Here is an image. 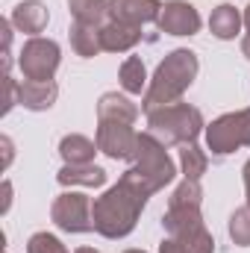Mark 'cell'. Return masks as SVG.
I'll list each match as a JSON object with an SVG mask.
<instances>
[{
	"label": "cell",
	"mask_w": 250,
	"mask_h": 253,
	"mask_svg": "<svg viewBox=\"0 0 250 253\" xmlns=\"http://www.w3.org/2000/svg\"><path fill=\"white\" fill-rule=\"evenodd\" d=\"M144 203H147V194L121 177L118 186H112L103 197L91 203L94 230L106 239H124L126 233H132Z\"/></svg>",
	"instance_id": "1"
},
{
	"label": "cell",
	"mask_w": 250,
	"mask_h": 253,
	"mask_svg": "<svg viewBox=\"0 0 250 253\" xmlns=\"http://www.w3.org/2000/svg\"><path fill=\"white\" fill-rule=\"evenodd\" d=\"M194 77H197V56L191 50H183L180 47V50L168 53L165 62H159L153 80H150V88L144 94L141 109L150 115L156 109H165V106L180 103L183 91L194 83Z\"/></svg>",
	"instance_id": "2"
},
{
	"label": "cell",
	"mask_w": 250,
	"mask_h": 253,
	"mask_svg": "<svg viewBox=\"0 0 250 253\" xmlns=\"http://www.w3.org/2000/svg\"><path fill=\"white\" fill-rule=\"evenodd\" d=\"M126 183H132L135 189H141L147 197L153 191L165 189L174 180V162L165 150V144L159 138H153L150 132H138V144L132 153V168L124 174Z\"/></svg>",
	"instance_id": "3"
},
{
	"label": "cell",
	"mask_w": 250,
	"mask_h": 253,
	"mask_svg": "<svg viewBox=\"0 0 250 253\" xmlns=\"http://www.w3.org/2000/svg\"><path fill=\"white\" fill-rule=\"evenodd\" d=\"M147 124H150L147 132L153 138H159L165 147H171V144H191L200 135V129H203V115H200L197 106L174 103V106L150 112Z\"/></svg>",
	"instance_id": "4"
},
{
	"label": "cell",
	"mask_w": 250,
	"mask_h": 253,
	"mask_svg": "<svg viewBox=\"0 0 250 253\" xmlns=\"http://www.w3.org/2000/svg\"><path fill=\"white\" fill-rule=\"evenodd\" d=\"M206 141H209V150L218 156H227L239 147H250V109L230 112L212 121V126L206 129Z\"/></svg>",
	"instance_id": "5"
},
{
	"label": "cell",
	"mask_w": 250,
	"mask_h": 253,
	"mask_svg": "<svg viewBox=\"0 0 250 253\" xmlns=\"http://www.w3.org/2000/svg\"><path fill=\"white\" fill-rule=\"evenodd\" d=\"M53 224L65 233H88L94 230V218H91V200L80 191H65L53 200L50 209Z\"/></svg>",
	"instance_id": "6"
},
{
	"label": "cell",
	"mask_w": 250,
	"mask_h": 253,
	"mask_svg": "<svg viewBox=\"0 0 250 253\" xmlns=\"http://www.w3.org/2000/svg\"><path fill=\"white\" fill-rule=\"evenodd\" d=\"M56 68H59V44L56 42L33 36L24 44V50H21L24 80H53Z\"/></svg>",
	"instance_id": "7"
},
{
	"label": "cell",
	"mask_w": 250,
	"mask_h": 253,
	"mask_svg": "<svg viewBox=\"0 0 250 253\" xmlns=\"http://www.w3.org/2000/svg\"><path fill=\"white\" fill-rule=\"evenodd\" d=\"M97 147L112 156V159H132L135 144H138V132L132 124H121V121H97Z\"/></svg>",
	"instance_id": "8"
},
{
	"label": "cell",
	"mask_w": 250,
	"mask_h": 253,
	"mask_svg": "<svg viewBox=\"0 0 250 253\" xmlns=\"http://www.w3.org/2000/svg\"><path fill=\"white\" fill-rule=\"evenodd\" d=\"M159 30L168 33V36H194L200 30V15L197 9L186 3V0H174V3H165L162 12H159Z\"/></svg>",
	"instance_id": "9"
},
{
	"label": "cell",
	"mask_w": 250,
	"mask_h": 253,
	"mask_svg": "<svg viewBox=\"0 0 250 253\" xmlns=\"http://www.w3.org/2000/svg\"><path fill=\"white\" fill-rule=\"evenodd\" d=\"M159 12H162L159 0H109V18L132 27L159 21Z\"/></svg>",
	"instance_id": "10"
},
{
	"label": "cell",
	"mask_w": 250,
	"mask_h": 253,
	"mask_svg": "<svg viewBox=\"0 0 250 253\" xmlns=\"http://www.w3.org/2000/svg\"><path fill=\"white\" fill-rule=\"evenodd\" d=\"M56 83L53 80H24L18 83V103H24L33 112H44L56 103Z\"/></svg>",
	"instance_id": "11"
},
{
	"label": "cell",
	"mask_w": 250,
	"mask_h": 253,
	"mask_svg": "<svg viewBox=\"0 0 250 253\" xmlns=\"http://www.w3.org/2000/svg\"><path fill=\"white\" fill-rule=\"evenodd\" d=\"M138 39H141V27H132V24H121V21L109 18L100 27V44L109 53H124V50L138 44Z\"/></svg>",
	"instance_id": "12"
},
{
	"label": "cell",
	"mask_w": 250,
	"mask_h": 253,
	"mask_svg": "<svg viewBox=\"0 0 250 253\" xmlns=\"http://www.w3.org/2000/svg\"><path fill=\"white\" fill-rule=\"evenodd\" d=\"M162 227L168 236H188L206 230L200 206H168V212L162 215Z\"/></svg>",
	"instance_id": "13"
},
{
	"label": "cell",
	"mask_w": 250,
	"mask_h": 253,
	"mask_svg": "<svg viewBox=\"0 0 250 253\" xmlns=\"http://www.w3.org/2000/svg\"><path fill=\"white\" fill-rule=\"evenodd\" d=\"M50 15L44 9V3L39 0H27V3H18L15 12H12V24L21 30V33H30V36H39L44 27H47Z\"/></svg>",
	"instance_id": "14"
},
{
	"label": "cell",
	"mask_w": 250,
	"mask_h": 253,
	"mask_svg": "<svg viewBox=\"0 0 250 253\" xmlns=\"http://www.w3.org/2000/svg\"><path fill=\"white\" fill-rule=\"evenodd\" d=\"M138 106L129 103L124 94H103L97 103V121H121V124H135Z\"/></svg>",
	"instance_id": "15"
},
{
	"label": "cell",
	"mask_w": 250,
	"mask_h": 253,
	"mask_svg": "<svg viewBox=\"0 0 250 253\" xmlns=\"http://www.w3.org/2000/svg\"><path fill=\"white\" fill-rule=\"evenodd\" d=\"M212 251H215V242L206 230L188 233V236H168L159 248V253H212Z\"/></svg>",
	"instance_id": "16"
},
{
	"label": "cell",
	"mask_w": 250,
	"mask_h": 253,
	"mask_svg": "<svg viewBox=\"0 0 250 253\" xmlns=\"http://www.w3.org/2000/svg\"><path fill=\"white\" fill-rule=\"evenodd\" d=\"M71 47H74V53L83 56V59H91L94 53H100V50H103V44H100V27L74 21V24H71Z\"/></svg>",
	"instance_id": "17"
},
{
	"label": "cell",
	"mask_w": 250,
	"mask_h": 253,
	"mask_svg": "<svg viewBox=\"0 0 250 253\" xmlns=\"http://www.w3.org/2000/svg\"><path fill=\"white\" fill-rule=\"evenodd\" d=\"M56 180L62 186H88V189H94V186L106 183V171L100 165H91V162H85V165H65Z\"/></svg>",
	"instance_id": "18"
},
{
	"label": "cell",
	"mask_w": 250,
	"mask_h": 253,
	"mask_svg": "<svg viewBox=\"0 0 250 253\" xmlns=\"http://www.w3.org/2000/svg\"><path fill=\"white\" fill-rule=\"evenodd\" d=\"M242 21H245V18L239 15L236 6L221 3V6H215L212 15H209V30H212V36H218V39H236V33L242 30Z\"/></svg>",
	"instance_id": "19"
},
{
	"label": "cell",
	"mask_w": 250,
	"mask_h": 253,
	"mask_svg": "<svg viewBox=\"0 0 250 253\" xmlns=\"http://www.w3.org/2000/svg\"><path fill=\"white\" fill-rule=\"evenodd\" d=\"M97 150L100 147L91 138H85V135H65L62 144H59V153H62V159L68 165H85V162L94 159Z\"/></svg>",
	"instance_id": "20"
},
{
	"label": "cell",
	"mask_w": 250,
	"mask_h": 253,
	"mask_svg": "<svg viewBox=\"0 0 250 253\" xmlns=\"http://www.w3.org/2000/svg\"><path fill=\"white\" fill-rule=\"evenodd\" d=\"M68 9H71L74 21L100 27V21L109 15V0H68Z\"/></svg>",
	"instance_id": "21"
},
{
	"label": "cell",
	"mask_w": 250,
	"mask_h": 253,
	"mask_svg": "<svg viewBox=\"0 0 250 253\" xmlns=\"http://www.w3.org/2000/svg\"><path fill=\"white\" fill-rule=\"evenodd\" d=\"M180 165H183L186 180H200V177L206 174L209 159H206V153L191 141V144H183V150H180Z\"/></svg>",
	"instance_id": "22"
},
{
	"label": "cell",
	"mask_w": 250,
	"mask_h": 253,
	"mask_svg": "<svg viewBox=\"0 0 250 253\" xmlns=\"http://www.w3.org/2000/svg\"><path fill=\"white\" fill-rule=\"evenodd\" d=\"M144 83H147V74H144V62L138 56H129L121 65V85L129 94H141L144 91Z\"/></svg>",
	"instance_id": "23"
},
{
	"label": "cell",
	"mask_w": 250,
	"mask_h": 253,
	"mask_svg": "<svg viewBox=\"0 0 250 253\" xmlns=\"http://www.w3.org/2000/svg\"><path fill=\"white\" fill-rule=\"evenodd\" d=\"M230 236H233L236 245L250 248V206H242V209L233 212V218H230Z\"/></svg>",
	"instance_id": "24"
},
{
	"label": "cell",
	"mask_w": 250,
	"mask_h": 253,
	"mask_svg": "<svg viewBox=\"0 0 250 253\" xmlns=\"http://www.w3.org/2000/svg\"><path fill=\"white\" fill-rule=\"evenodd\" d=\"M200 200H203L200 183H197V180H186L183 186H177V191L171 194L168 206H200Z\"/></svg>",
	"instance_id": "25"
},
{
	"label": "cell",
	"mask_w": 250,
	"mask_h": 253,
	"mask_svg": "<svg viewBox=\"0 0 250 253\" xmlns=\"http://www.w3.org/2000/svg\"><path fill=\"white\" fill-rule=\"evenodd\" d=\"M27 253H68V251H65V245L56 236H50V233H36V236L30 239V245H27Z\"/></svg>",
	"instance_id": "26"
},
{
	"label": "cell",
	"mask_w": 250,
	"mask_h": 253,
	"mask_svg": "<svg viewBox=\"0 0 250 253\" xmlns=\"http://www.w3.org/2000/svg\"><path fill=\"white\" fill-rule=\"evenodd\" d=\"M245 191H248V206H250V159L245 165Z\"/></svg>",
	"instance_id": "27"
},
{
	"label": "cell",
	"mask_w": 250,
	"mask_h": 253,
	"mask_svg": "<svg viewBox=\"0 0 250 253\" xmlns=\"http://www.w3.org/2000/svg\"><path fill=\"white\" fill-rule=\"evenodd\" d=\"M9 194H12V186H9V183H3V212L9 209Z\"/></svg>",
	"instance_id": "28"
},
{
	"label": "cell",
	"mask_w": 250,
	"mask_h": 253,
	"mask_svg": "<svg viewBox=\"0 0 250 253\" xmlns=\"http://www.w3.org/2000/svg\"><path fill=\"white\" fill-rule=\"evenodd\" d=\"M3 150H6V165L12 162V141L9 138H3Z\"/></svg>",
	"instance_id": "29"
},
{
	"label": "cell",
	"mask_w": 250,
	"mask_h": 253,
	"mask_svg": "<svg viewBox=\"0 0 250 253\" xmlns=\"http://www.w3.org/2000/svg\"><path fill=\"white\" fill-rule=\"evenodd\" d=\"M242 53L250 59V36H245V42H242Z\"/></svg>",
	"instance_id": "30"
},
{
	"label": "cell",
	"mask_w": 250,
	"mask_h": 253,
	"mask_svg": "<svg viewBox=\"0 0 250 253\" xmlns=\"http://www.w3.org/2000/svg\"><path fill=\"white\" fill-rule=\"evenodd\" d=\"M245 27H248V33H250V3H248V9H245Z\"/></svg>",
	"instance_id": "31"
},
{
	"label": "cell",
	"mask_w": 250,
	"mask_h": 253,
	"mask_svg": "<svg viewBox=\"0 0 250 253\" xmlns=\"http://www.w3.org/2000/svg\"><path fill=\"white\" fill-rule=\"evenodd\" d=\"M74 253H97L94 248H80V251H74Z\"/></svg>",
	"instance_id": "32"
},
{
	"label": "cell",
	"mask_w": 250,
	"mask_h": 253,
	"mask_svg": "<svg viewBox=\"0 0 250 253\" xmlns=\"http://www.w3.org/2000/svg\"><path fill=\"white\" fill-rule=\"evenodd\" d=\"M126 253H144V251H126Z\"/></svg>",
	"instance_id": "33"
}]
</instances>
